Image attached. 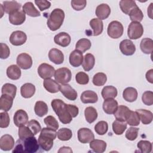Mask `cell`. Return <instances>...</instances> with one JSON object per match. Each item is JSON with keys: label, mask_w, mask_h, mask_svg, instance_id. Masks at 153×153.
Instances as JSON below:
<instances>
[{"label": "cell", "mask_w": 153, "mask_h": 153, "mask_svg": "<svg viewBox=\"0 0 153 153\" xmlns=\"http://www.w3.org/2000/svg\"><path fill=\"white\" fill-rule=\"evenodd\" d=\"M35 93V86L32 83H25L20 88V93L23 97H32Z\"/></svg>", "instance_id": "24"}, {"label": "cell", "mask_w": 153, "mask_h": 153, "mask_svg": "<svg viewBox=\"0 0 153 153\" xmlns=\"http://www.w3.org/2000/svg\"><path fill=\"white\" fill-rule=\"evenodd\" d=\"M141 51L146 54H151L153 49V41L149 38H145L142 39L140 44Z\"/></svg>", "instance_id": "34"}, {"label": "cell", "mask_w": 153, "mask_h": 153, "mask_svg": "<svg viewBox=\"0 0 153 153\" xmlns=\"http://www.w3.org/2000/svg\"><path fill=\"white\" fill-rule=\"evenodd\" d=\"M26 20V14L23 10H16L9 14V21L14 25H20Z\"/></svg>", "instance_id": "11"}, {"label": "cell", "mask_w": 153, "mask_h": 153, "mask_svg": "<svg viewBox=\"0 0 153 153\" xmlns=\"http://www.w3.org/2000/svg\"><path fill=\"white\" fill-rule=\"evenodd\" d=\"M123 26L118 21H112L108 26L107 33L108 36L111 38L118 39L120 38L123 35Z\"/></svg>", "instance_id": "5"}, {"label": "cell", "mask_w": 153, "mask_h": 153, "mask_svg": "<svg viewBox=\"0 0 153 153\" xmlns=\"http://www.w3.org/2000/svg\"><path fill=\"white\" fill-rule=\"evenodd\" d=\"M65 19V13L60 8H55L50 13L47 22L48 28L52 31L58 30L62 25Z\"/></svg>", "instance_id": "4"}, {"label": "cell", "mask_w": 153, "mask_h": 153, "mask_svg": "<svg viewBox=\"0 0 153 153\" xmlns=\"http://www.w3.org/2000/svg\"><path fill=\"white\" fill-rule=\"evenodd\" d=\"M35 4L38 6L39 10L41 11H43L48 8H49L51 6V2L48 1H35Z\"/></svg>", "instance_id": "58"}, {"label": "cell", "mask_w": 153, "mask_h": 153, "mask_svg": "<svg viewBox=\"0 0 153 153\" xmlns=\"http://www.w3.org/2000/svg\"><path fill=\"white\" fill-rule=\"evenodd\" d=\"M120 50L125 56H131L136 51V47L133 42L130 39H124L120 44Z\"/></svg>", "instance_id": "13"}, {"label": "cell", "mask_w": 153, "mask_h": 153, "mask_svg": "<svg viewBox=\"0 0 153 153\" xmlns=\"http://www.w3.org/2000/svg\"><path fill=\"white\" fill-rule=\"evenodd\" d=\"M60 91L63 95L70 100H75L77 98L76 91L69 84H62L60 87Z\"/></svg>", "instance_id": "17"}, {"label": "cell", "mask_w": 153, "mask_h": 153, "mask_svg": "<svg viewBox=\"0 0 153 153\" xmlns=\"http://www.w3.org/2000/svg\"><path fill=\"white\" fill-rule=\"evenodd\" d=\"M75 79L78 84L81 85H85L88 83L89 76L84 72H79L75 75Z\"/></svg>", "instance_id": "52"}, {"label": "cell", "mask_w": 153, "mask_h": 153, "mask_svg": "<svg viewBox=\"0 0 153 153\" xmlns=\"http://www.w3.org/2000/svg\"><path fill=\"white\" fill-rule=\"evenodd\" d=\"M139 128L134 127H130L126 133V137L129 140H134L138 136Z\"/></svg>", "instance_id": "54"}, {"label": "cell", "mask_w": 153, "mask_h": 153, "mask_svg": "<svg viewBox=\"0 0 153 153\" xmlns=\"http://www.w3.org/2000/svg\"><path fill=\"white\" fill-rule=\"evenodd\" d=\"M108 124L105 121H100L98 122L94 126V130L99 135H103L108 131Z\"/></svg>", "instance_id": "49"}, {"label": "cell", "mask_w": 153, "mask_h": 153, "mask_svg": "<svg viewBox=\"0 0 153 153\" xmlns=\"http://www.w3.org/2000/svg\"><path fill=\"white\" fill-rule=\"evenodd\" d=\"M17 65L23 69H30L32 66V59L31 56L25 53L18 55L16 59Z\"/></svg>", "instance_id": "10"}, {"label": "cell", "mask_w": 153, "mask_h": 153, "mask_svg": "<svg viewBox=\"0 0 153 153\" xmlns=\"http://www.w3.org/2000/svg\"><path fill=\"white\" fill-rule=\"evenodd\" d=\"M48 106L47 103L43 101H37L35 103L34 107V111L36 115L39 117L47 115L48 113Z\"/></svg>", "instance_id": "35"}, {"label": "cell", "mask_w": 153, "mask_h": 153, "mask_svg": "<svg viewBox=\"0 0 153 153\" xmlns=\"http://www.w3.org/2000/svg\"><path fill=\"white\" fill-rule=\"evenodd\" d=\"M7 75L12 80L19 79L21 76V70L19 66L12 65L7 69Z\"/></svg>", "instance_id": "31"}, {"label": "cell", "mask_w": 153, "mask_h": 153, "mask_svg": "<svg viewBox=\"0 0 153 153\" xmlns=\"http://www.w3.org/2000/svg\"><path fill=\"white\" fill-rule=\"evenodd\" d=\"M43 85L45 90L51 93H57L59 91L60 87V85L56 81L51 78L44 79L43 82Z\"/></svg>", "instance_id": "26"}, {"label": "cell", "mask_w": 153, "mask_h": 153, "mask_svg": "<svg viewBox=\"0 0 153 153\" xmlns=\"http://www.w3.org/2000/svg\"><path fill=\"white\" fill-rule=\"evenodd\" d=\"M143 103L148 106H151L153 104V92L151 91H146L143 93L142 96Z\"/></svg>", "instance_id": "53"}, {"label": "cell", "mask_w": 153, "mask_h": 153, "mask_svg": "<svg viewBox=\"0 0 153 153\" xmlns=\"http://www.w3.org/2000/svg\"><path fill=\"white\" fill-rule=\"evenodd\" d=\"M84 115L86 121L88 123H92L97 118V112L94 107L88 106L84 110Z\"/></svg>", "instance_id": "39"}, {"label": "cell", "mask_w": 153, "mask_h": 153, "mask_svg": "<svg viewBox=\"0 0 153 153\" xmlns=\"http://www.w3.org/2000/svg\"><path fill=\"white\" fill-rule=\"evenodd\" d=\"M55 80L62 84L68 83L72 78V73L67 68H60L55 71L54 75Z\"/></svg>", "instance_id": "7"}, {"label": "cell", "mask_w": 153, "mask_h": 153, "mask_svg": "<svg viewBox=\"0 0 153 153\" xmlns=\"http://www.w3.org/2000/svg\"><path fill=\"white\" fill-rule=\"evenodd\" d=\"M44 122L47 126V127L53 129L54 130H56L59 128V123L57 121V120L51 115L47 116L45 117L44 120Z\"/></svg>", "instance_id": "50"}, {"label": "cell", "mask_w": 153, "mask_h": 153, "mask_svg": "<svg viewBox=\"0 0 153 153\" xmlns=\"http://www.w3.org/2000/svg\"><path fill=\"white\" fill-rule=\"evenodd\" d=\"M18 134L19 139L22 140H24L29 137L34 136V134L32 133V131L27 126L26 127L25 126L19 127Z\"/></svg>", "instance_id": "48"}, {"label": "cell", "mask_w": 153, "mask_h": 153, "mask_svg": "<svg viewBox=\"0 0 153 153\" xmlns=\"http://www.w3.org/2000/svg\"><path fill=\"white\" fill-rule=\"evenodd\" d=\"M51 105L62 123L66 124L72 121L73 117L68 111L66 104L63 100L58 99H53L51 102Z\"/></svg>", "instance_id": "2"}, {"label": "cell", "mask_w": 153, "mask_h": 153, "mask_svg": "<svg viewBox=\"0 0 153 153\" xmlns=\"http://www.w3.org/2000/svg\"><path fill=\"white\" fill-rule=\"evenodd\" d=\"M48 58L56 65L62 64L64 61L63 53L59 49L52 48L49 51Z\"/></svg>", "instance_id": "18"}, {"label": "cell", "mask_w": 153, "mask_h": 153, "mask_svg": "<svg viewBox=\"0 0 153 153\" xmlns=\"http://www.w3.org/2000/svg\"><path fill=\"white\" fill-rule=\"evenodd\" d=\"M15 142L12 136L6 134L3 135L0 139V148L2 151H10L11 150Z\"/></svg>", "instance_id": "15"}, {"label": "cell", "mask_w": 153, "mask_h": 153, "mask_svg": "<svg viewBox=\"0 0 153 153\" xmlns=\"http://www.w3.org/2000/svg\"><path fill=\"white\" fill-rule=\"evenodd\" d=\"M83 58L82 53L77 50H75L72 51L69 55V60L70 65L73 67H78L82 63Z\"/></svg>", "instance_id": "20"}, {"label": "cell", "mask_w": 153, "mask_h": 153, "mask_svg": "<svg viewBox=\"0 0 153 153\" xmlns=\"http://www.w3.org/2000/svg\"><path fill=\"white\" fill-rule=\"evenodd\" d=\"M136 112L137 113L140 120L143 124H150L153 119V115L151 111L146 109H137Z\"/></svg>", "instance_id": "27"}, {"label": "cell", "mask_w": 153, "mask_h": 153, "mask_svg": "<svg viewBox=\"0 0 153 153\" xmlns=\"http://www.w3.org/2000/svg\"><path fill=\"white\" fill-rule=\"evenodd\" d=\"M146 78L148 82L152 84L153 83V69H151L147 71L146 73Z\"/></svg>", "instance_id": "60"}, {"label": "cell", "mask_w": 153, "mask_h": 153, "mask_svg": "<svg viewBox=\"0 0 153 153\" xmlns=\"http://www.w3.org/2000/svg\"><path fill=\"white\" fill-rule=\"evenodd\" d=\"M3 7L4 11L7 14H10L12 12L20 9L22 5L20 3L16 1H4Z\"/></svg>", "instance_id": "37"}, {"label": "cell", "mask_w": 153, "mask_h": 153, "mask_svg": "<svg viewBox=\"0 0 153 153\" xmlns=\"http://www.w3.org/2000/svg\"><path fill=\"white\" fill-rule=\"evenodd\" d=\"M126 121L127 124L131 126H137L140 124V118L136 111H131Z\"/></svg>", "instance_id": "46"}, {"label": "cell", "mask_w": 153, "mask_h": 153, "mask_svg": "<svg viewBox=\"0 0 153 153\" xmlns=\"http://www.w3.org/2000/svg\"><path fill=\"white\" fill-rule=\"evenodd\" d=\"M90 148L94 152L102 153L106 150V143L102 140L93 139L90 142Z\"/></svg>", "instance_id": "25"}, {"label": "cell", "mask_w": 153, "mask_h": 153, "mask_svg": "<svg viewBox=\"0 0 153 153\" xmlns=\"http://www.w3.org/2000/svg\"><path fill=\"white\" fill-rule=\"evenodd\" d=\"M54 72L55 69L54 67L48 63H41L38 68V75L41 78L44 79L51 78L54 75Z\"/></svg>", "instance_id": "9"}, {"label": "cell", "mask_w": 153, "mask_h": 153, "mask_svg": "<svg viewBox=\"0 0 153 153\" xmlns=\"http://www.w3.org/2000/svg\"><path fill=\"white\" fill-rule=\"evenodd\" d=\"M13 120L14 124L18 127L25 126L28 122L27 114L23 109H19L15 112Z\"/></svg>", "instance_id": "14"}, {"label": "cell", "mask_w": 153, "mask_h": 153, "mask_svg": "<svg viewBox=\"0 0 153 153\" xmlns=\"http://www.w3.org/2000/svg\"><path fill=\"white\" fill-rule=\"evenodd\" d=\"M13 98L7 94H2L0 97V109L4 111H8L12 107Z\"/></svg>", "instance_id": "30"}, {"label": "cell", "mask_w": 153, "mask_h": 153, "mask_svg": "<svg viewBox=\"0 0 153 153\" xmlns=\"http://www.w3.org/2000/svg\"><path fill=\"white\" fill-rule=\"evenodd\" d=\"M80 99L83 103H94L97 102L98 96L94 91L86 90L81 93Z\"/></svg>", "instance_id": "22"}, {"label": "cell", "mask_w": 153, "mask_h": 153, "mask_svg": "<svg viewBox=\"0 0 153 153\" xmlns=\"http://www.w3.org/2000/svg\"><path fill=\"white\" fill-rule=\"evenodd\" d=\"M39 148V145L35 137H29L24 140L19 139L13 152L35 153Z\"/></svg>", "instance_id": "1"}, {"label": "cell", "mask_w": 153, "mask_h": 153, "mask_svg": "<svg viewBox=\"0 0 153 153\" xmlns=\"http://www.w3.org/2000/svg\"><path fill=\"white\" fill-rule=\"evenodd\" d=\"M54 41L56 44L62 47H66L70 44L71 38L68 33L62 32L55 35L54 38Z\"/></svg>", "instance_id": "16"}, {"label": "cell", "mask_w": 153, "mask_h": 153, "mask_svg": "<svg viewBox=\"0 0 153 153\" xmlns=\"http://www.w3.org/2000/svg\"><path fill=\"white\" fill-rule=\"evenodd\" d=\"M66 107L68 111L69 112V113L73 118L76 117L78 115L79 109L76 106L71 104H66Z\"/></svg>", "instance_id": "59"}, {"label": "cell", "mask_w": 153, "mask_h": 153, "mask_svg": "<svg viewBox=\"0 0 153 153\" xmlns=\"http://www.w3.org/2000/svg\"><path fill=\"white\" fill-rule=\"evenodd\" d=\"M137 146L142 153H149L152 151V143L148 140H140L138 142Z\"/></svg>", "instance_id": "47"}, {"label": "cell", "mask_w": 153, "mask_h": 153, "mask_svg": "<svg viewBox=\"0 0 153 153\" xmlns=\"http://www.w3.org/2000/svg\"><path fill=\"white\" fill-rule=\"evenodd\" d=\"M136 6L137 5L136 2L132 0H121L120 1V7L121 11L127 15H128L130 11Z\"/></svg>", "instance_id": "38"}, {"label": "cell", "mask_w": 153, "mask_h": 153, "mask_svg": "<svg viewBox=\"0 0 153 153\" xmlns=\"http://www.w3.org/2000/svg\"><path fill=\"white\" fill-rule=\"evenodd\" d=\"M17 91V87L15 85L10 84V83H6L5 84L1 89L2 94H7L8 96H10L13 99L15 97Z\"/></svg>", "instance_id": "43"}, {"label": "cell", "mask_w": 153, "mask_h": 153, "mask_svg": "<svg viewBox=\"0 0 153 153\" xmlns=\"http://www.w3.org/2000/svg\"><path fill=\"white\" fill-rule=\"evenodd\" d=\"M130 111L131 110L128 107L124 105H120L118 106L117 111L114 114L116 120L121 121H126L130 113Z\"/></svg>", "instance_id": "23"}, {"label": "cell", "mask_w": 153, "mask_h": 153, "mask_svg": "<svg viewBox=\"0 0 153 153\" xmlns=\"http://www.w3.org/2000/svg\"><path fill=\"white\" fill-rule=\"evenodd\" d=\"M87 4L85 0H74L71 1L72 8L76 11H81L83 10Z\"/></svg>", "instance_id": "56"}, {"label": "cell", "mask_w": 153, "mask_h": 153, "mask_svg": "<svg viewBox=\"0 0 153 153\" xmlns=\"http://www.w3.org/2000/svg\"><path fill=\"white\" fill-rule=\"evenodd\" d=\"M58 152H72V150L70 147L68 146H62L58 151Z\"/></svg>", "instance_id": "61"}, {"label": "cell", "mask_w": 153, "mask_h": 153, "mask_svg": "<svg viewBox=\"0 0 153 153\" xmlns=\"http://www.w3.org/2000/svg\"><path fill=\"white\" fill-rule=\"evenodd\" d=\"M118 91L117 89L112 85H108L105 86L103 88L101 94L102 96V97L105 100L107 99L110 98H115L117 96Z\"/></svg>", "instance_id": "36"}, {"label": "cell", "mask_w": 153, "mask_h": 153, "mask_svg": "<svg viewBox=\"0 0 153 153\" xmlns=\"http://www.w3.org/2000/svg\"><path fill=\"white\" fill-rule=\"evenodd\" d=\"M10 124V117L8 114L6 112L0 113V127L7 128Z\"/></svg>", "instance_id": "55"}, {"label": "cell", "mask_w": 153, "mask_h": 153, "mask_svg": "<svg viewBox=\"0 0 153 153\" xmlns=\"http://www.w3.org/2000/svg\"><path fill=\"white\" fill-rule=\"evenodd\" d=\"M127 124L125 121H121L119 120H115L112 123V130L117 135L122 134L126 129L127 128Z\"/></svg>", "instance_id": "40"}, {"label": "cell", "mask_w": 153, "mask_h": 153, "mask_svg": "<svg viewBox=\"0 0 153 153\" xmlns=\"http://www.w3.org/2000/svg\"><path fill=\"white\" fill-rule=\"evenodd\" d=\"M10 54V50L8 46L4 43H1L0 57L2 59H7Z\"/></svg>", "instance_id": "57"}, {"label": "cell", "mask_w": 153, "mask_h": 153, "mask_svg": "<svg viewBox=\"0 0 153 153\" xmlns=\"http://www.w3.org/2000/svg\"><path fill=\"white\" fill-rule=\"evenodd\" d=\"M27 127L32 131L34 135H36L41 130V126L40 124L35 120H32L27 122Z\"/></svg>", "instance_id": "51"}, {"label": "cell", "mask_w": 153, "mask_h": 153, "mask_svg": "<svg viewBox=\"0 0 153 153\" xmlns=\"http://www.w3.org/2000/svg\"><path fill=\"white\" fill-rule=\"evenodd\" d=\"M57 138L62 141H67L70 140L72 136V130L68 128H62L59 129L57 133Z\"/></svg>", "instance_id": "44"}, {"label": "cell", "mask_w": 153, "mask_h": 153, "mask_svg": "<svg viewBox=\"0 0 153 153\" xmlns=\"http://www.w3.org/2000/svg\"><path fill=\"white\" fill-rule=\"evenodd\" d=\"M23 11L29 16L35 17L41 16L39 11L35 7L32 2H27L23 6Z\"/></svg>", "instance_id": "33"}, {"label": "cell", "mask_w": 153, "mask_h": 153, "mask_svg": "<svg viewBox=\"0 0 153 153\" xmlns=\"http://www.w3.org/2000/svg\"><path fill=\"white\" fill-rule=\"evenodd\" d=\"M57 133L56 130L44 127L41 129V133L38 137V143L41 148L45 151H50L53 146V140L56 138Z\"/></svg>", "instance_id": "3"}, {"label": "cell", "mask_w": 153, "mask_h": 153, "mask_svg": "<svg viewBox=\"0 0 153 153\" xmlns=\"http://www.w3.org/2000/svg\"><path fill=\"white\" fill-rule=\"evenodd\" d=\"M78 139L82 143H87L94 139L92 131L88 128H81L78 130Z\"/></svg>", "instance_id": "12"}, {"label": "cell", "mask_w": 153, "mask_h": 153, "mask_svg": "<svg viewBox=\"0 0 153 153\" xmlns=\"http://www.w3.org/2000/svg\"><path fill=\"white\" fill-rule=\"evenodd\" d=\"M90 26L93 29V36H98L100 35L103 29V24L102 20L99 19L94 18L90 21Z\"/></svg>", "instance_id": "28"}, {"label": "cell", "mask_w": 153, "mask_h": 153, "mask_svg": "<svg viewBox=\"0 0 153 153\" xmlns=\"http://www.w3.org/2000/svg\"><path fill=\"white\" fill-rule=\"evenodd\" d=\"M137 90L131 87L125 88L123 92L124 99L128 102H134L137 98Z\"/></svg>", "instance_id": "29"}, {"label": "cell", "mask_w": 153, "mask_h": 153, "mask_svg": "<svg viewBox=\"0 0 153 153\" xmlns=\"http://www.w3.org/2000/svg\"><path fill=\"white\" fill-rule=\"evenodd\" d=\"M107 81V76L103 72H98L96 74L93 78V83L96 86H102Z\"/></svg>", "instance_id": "45"}, {"label": "cell", "mask_w": 153, "mask_h": 153, "mask_svg": "<svg viewBox=\"0 0 153 153\" xmlns=\"http://www.w3.org/2000/svg\"><path fill=\"white\" fill-rule=\"evenodd\" d=\"M10 43L15 46L24 44L27 40L26 34L22 30H16L12 32L9 38Z\"/></svg>", "instance_id": "8"}, {"label": "cell", "mask_w": 153, "mask_h": 153, "mask_svg": "<svg viewBox=\"0 0 153 153\" xmlns=\"http://www.w3.org/2000/svg\"><path fill=\"white\" fill-rule=\"evenodd\" d=\"M95 64L94 56L91 53L86 54L83 58L82 63V68L85 71H90L91 70Z\"/></svg>", "instance_id": "32"}, {"label": "cell", "mask_w": 153, "mask_h": 153, "mask_svg": "<svg viewBox=\"0 0 153 153\" xmlns=\"http://www.w3.org/2000/svg\"><path fill=\"white\" fill-rule=\"evenodd\" d=\"M152 3H151L149 5V7L148 8V16L152 19Z\"/></svg>", "instance_id": "62"}, {"label": "cell", "mask_w": 153, "mask_h": 153, "mask_svg": "<svg viewBox=\"0 0 153 153\" xmlns=\"http://www.w3.org/2000/svg\"><path fill=\"white\" fill-rule=\"evenodd\" d=\"M118 102L114 99H105L103 103V109L108 114H114L118 108Z\"/></svg>", "instance_id": "19"}, {"label": "cell", "mask_w": 153, "mask_h": 153, "mask_svg": "<svg viewBox=\"0 0 153 153\" xmlns=\"http://www.w3.org/2000/svg\"><path fill=\"white\" fill-rule=\"evenodd\" d=\"M110 14L111 8L106 4H101L96 7V15L100 20L107 19Z\"/></svg>", "instance_id": "21"}, {"label": "cell", "mask_w": 153, "mask_h": 153, "mask_svg": "<svg viewBox=\"0 0 153 153\" xmlns=\"http://www.w3.org/2000/svg\"><path fill=\"white\" fill-rule=\"evenodd\" d=\"M128 16H130V19L132 22H140L143 18V14L141 10L137 7H134L129 13Z\"/></svg>", "instance_id": "42"}, {"label": "cell", "mask_w": 153, "mask_h": 153, "mask_svg": "<svg viewBox=\"0 0 153 153\" xmlns=\"http://www.w3.org/2000/svg\"><path fill=\"white\" fill-rule=\"evenodd\" d=\"M91 41L87 38H81L79 39L75 45L76 50L84 53L88 50H89L91 47Z\"/></svg>", "instance_id": "41"}, {"label": "cell", "mask_w": 153, "mask_h": 153, "mask_svg": "<svg viewBox=\"0 0 153 153\" xmlns=\"http://www.w3.org/2000/svg\"><path fill=\"white\" fill-rule=\"evenodd\" d=\"M143 33V28L139 22H131L128 27L127 35L131 39L140 38Z\"/></svg>", "instance_id": "6"}]
</instances>
